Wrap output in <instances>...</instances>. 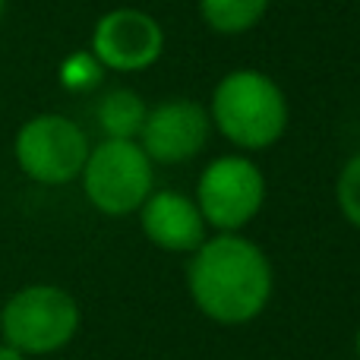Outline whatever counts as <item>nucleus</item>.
<instances>
[{"instance_id":"f257e3e1","label":"nucleus","mask_w":360,"mask_h":360,"mask_svg":"<svg viewBox=\"0 0 360 360\" xmlns=\"http://www.w3.org/2000/svg\"><path fill=\"white\" fill-rule=\"evenodd\" d=\"M275 275L266 250L243 234H212L190 253L186 291L218 326H247L266 313Z\"/></svg>"},{"instance_id":"f03ea898","label":"nucleus","mask_w":360,"mask_h":360,"mask_svg":"<svg viewBox=\"0 0 360 360\" xmlns=\"http://www.w3.org/2000/svg\"><path fill=\"white\" fill-rule=\"evenodd\" d=\"M212 130H218L240 152L272 149L291 124L288 95L269 73L240 67L224 73L209 101Z\"/></svg>"},{"instance_id":"7ed1b4c3","label":"nucleus","mask_w":360,"mask_h":360,"mask_svg":"<svg viewBox=\"0 0 360 360\" xmlns=\"http://www.w3.org/2000/svg\"><path fill=\"white\" fill-rule=\"evenodd\" d=\"M82 323L79 304L57 285H25L0 310L4 345L22 357H44L63 351Z\"/></svg>"},{"instance_id":"20e7f679","label":"nucleus","mask_w":360,"mask_h":360,"mask_svg":"<svg viewBox=\"0 0 360 360\" xmlns=\"http://www.w3.org/2000/svg\"><path fill=\"white\" fill-rule=\"evenodd\" d=\"M82 193L108 218L136 215L155 190V165L136 139H101L82 165Z\"/></svg>"},{"instance_id":"39448f33","label":"nucleus","mask_w":360,"mask_h":360,"mask_svg":"<svg viewBox=\"0 0 360 360\" xmlns=\"http://www.w3.org/2000/svg\"><path fill=\"white\" fill-rule=\"evenodd\" d=\"M193 199L209 231L240 234L266 205V174L247 155H218L202 168Z\"/></svg>"},{"instance_id":"423d86ee","label":"nucleus","mask_w":360,"mask_h":360,"mask_svg":"<svg viewBox=\"0 0 360 360\" xmlns=\"http://www.w3.org/2000/svg\"><path fill=\"white\" fill-rule=\"evenodd\" d=\"M89 149L86 130L63 114H35L13 139L19 171L41 186H67L79 180Z\"/></svg>"},{"instance_id":"0eeeda50","label":"nucleus","mask_w":360,"mask_h":360,"mask_svg":"<svg viewBox=\"0 0 360 360\" xmlns=\"http://www.w3.org/2000/svg\"><path fill=\"white\" fill-rule=\"evenodd\" d=\"M89 51L111 73H143L162 60L165 29L152 13L117 6L95 22Z\"/></svg>"},{"instance_id":"6e6552de","label":"nucleus","mask_w":360,"mask_h":360,"mask_svg":"<svg viewBox=\"0 0 360 360\" xmlns=\"http://www.w3.org/2000/svg\"><path fill=\"white\" fill-rule=\"evenodd\" d=\"M212 139L209 108L196 98H168L149 108L136 143L152 158V165H186L202 155Z\"/></svg>"},{"instance_id":"1a4fd4ad","label":"nucleus","mask_w":360,"mask_h":360,"mask_svg":"<svg viewBox=\"0 0 360 360\" xmlns=\"http://www.w3.org/2000/svg\"><path fill=\"white\" fill-rule=\"evenodd\" d=\"M139 228L146 240L165 253L190 256L209 237V224L196 199L180 190H152V196L139 205Z\"/></svg>"},{"instance_id":"9d476101","label":"nucleus","mask_w":360,"mask_h":360,"mask_svg":"<svg viewBox=\"0 0 360 360\" xmlns=\"http://www.w3.org/2000/svg\"><path fill=\"white\" fill-rule=\"evenodd\" d=\"M146 111L149 108H146L139 92H133V89H111L98 101L95 120H98V130L105 133V139H136L139 130H143Z\"/></svg>"},{"instance_id":"9b49d317","label":"nucleus","mask_w":360,"mask_h":360,"mask_svg":"<svg viewBox=\"0 0 360 360\" xmlns=\"http://www.w3.org/2000/svg\"><path fill=\"white\" fill-rule=\"evenodd\" d=\"M272 0H199V16L215 35H247L262 22Z\"/></svg>"},{"instance_id":"f8f14e48","label":"nucleus","mask_w":360,"mask_h":360,"mask_svg":"<svg viewBox=\"0 0 360 360\" xmlns=\"http://www.w3.org/2000/svg\"><path fill=\"white\" fill-rule=\"evenodd\" d=\"M105 76V67L92 57V51H76L60 63V86L70 92H89Z\"/></svg>"},{"instance_id":"ddd939ff","label":"nucleus","mask_w":360,"mask_h":360,"mask_svg":"<svg viewBox=\"0 0 360 360\" xmlns=\"http://www.w3.org/2000/svg\"><path fill=\"white\" fill-rule=\"evenodd\" d=\"M335 202H338V212L345 215V221L360 231V152L351 155L345 162V168L338 171Z\"/></svg>"},{"instance_id":"4468645a","label":"nucleus","mask_w":360,"mask_h":360,"mask_svg":"<svg viewBox=\"0 0 360 360\" xmlns=\"http://www.w3.org/2000/svg\"><path fill=\"white\" fill-rule=\"evenodd\" d=\"M0 360H25V357L16 348H10V345H0Z\"/></svg>"},{"instance_id":"2eb2a0df","label":"nucleus","mask_w":360,"mask_h":360,"mask_svg":"<svg viewBox=\"0 0 360 360\" xmlns=\"http://www.w3.org/2000/svg\"><path fill=\"white\" fill-rule=\"evenodd\" d=\"M354 351H357V360H360V326H357V335H354Z\"/></svg>"},{"instance_id":"dca6fc26","label":"nucleus","mask_w":360,"mask_h":360,"mask_svg":"<svg viewBox=\"0 0 360 360\" xmlns=\"http://www.w3.org/2000/svg\"><path fill=\"white\" fill-rule=\"evenodd\" d=\"M4 10H6V0H0V19H4Z\"/></svg>"}]
</instances>
